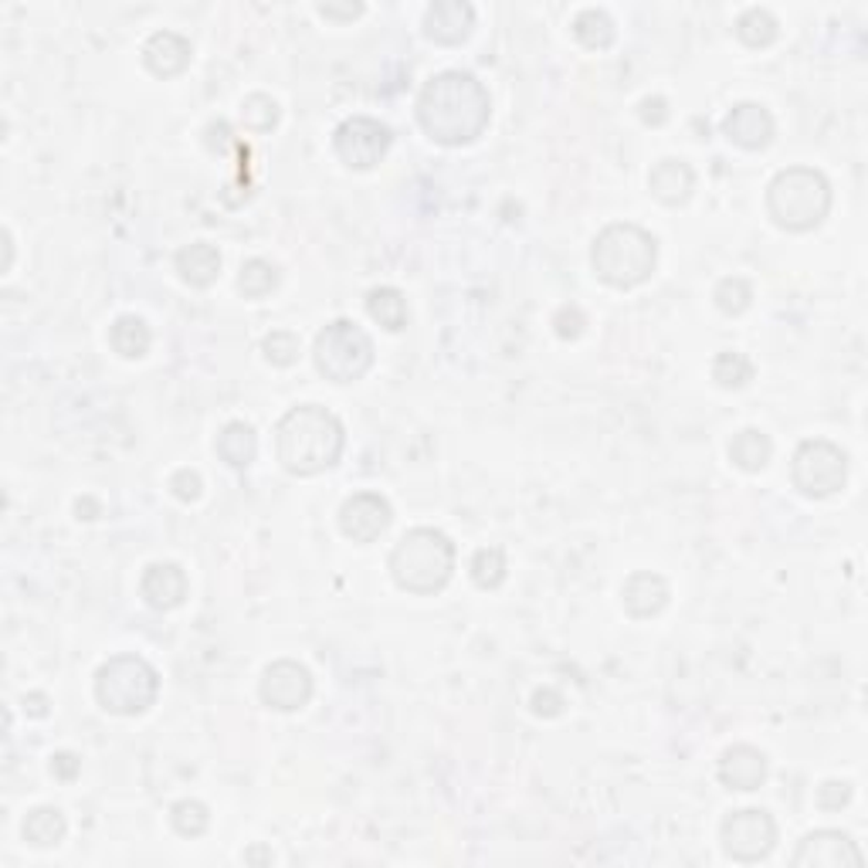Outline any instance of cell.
<instances>
[{
    "mask_svg": "<svg viewBox=\"0 0 868 868\" xmlns=\"http://www.w3.org/2000/svg\"><path fill=\"white\" fill-rule=\"evenodd\" d=\"M493 120L485 85L468 72L434 75L417 95V123L442 146H465L478 140Z\"/></svg>",
    "mask_w": 868,
    "mask_h": 868,
    "instance_id": "obj_1",
    "label": "cell"
},
{
    "mask_svg": "<svg viewBox=\"0 0 868 868\" xmlns=\"http://www.w3.org/2000/svg\"><path fill=\"white\" fill-rule=\"evenodd\" d=\"M347 431L333 411L299 404L276 424V455L289 475L309 478L333 468L343 455Z\"/></svg>",
    "mask_w": 868,
    "mask_h": 868,
    "instance_id": "obj_2",
    "label": "cell"
},
{
    "mask_svg": "<svg viewBox=\"0 0 868 868\" xmlns=\"http://www.w3.org/2000/svg\"><path fill=\"white\" fill-rule=\"evenodd\" d=\"M590 265L611 289H634L651 279L659 265V241L638 225H608L593 238Z\"/></svg>",
    "mask_w": 868,
    "mask_h": 868,
    "instance_id": "obj_3",
    "label": "cell"
},
{
    "mask_svg": "<svg viewBox=\"0 0 868 868\" xmlns=\"http://www.w3.org/2000/svg\"><path fill=\"white\" fill-rule=\"evenodd\" d=\"M455 570V542L431 526H417L397 539L391 554V574L407 593H438Z\"/></svg>",
    "mask_w": 868,
    "mask_h": 868,
    "instance_id": "obj_4",
    "label": "cell"
},
{
    "mask_svg": "<svg viewBox=\"0 0 868 868\" xmlns=\"http://www.w3.org/2000/svg\"><path fill=\"white\" fill-rule=\"evenodd\" d=\"M767 210L784 231H814L831 210V184L814 167H787L767 187Z\"/></svg>",
    "mask_w": 868,
    "mask_h": 868,
    "instance_id": "obj_5",
    "label": "cell"
},
{
    "mask_svg": "<svg viewBox=\"0 0 868 868\" xmlns=\"http://www.w3.org/2000/svg\"><path fill=\"white\" fill-rule=\"evenodd\" d=\"M159 675L140 655H116L108 659L95 675V699L105 713L113 716H140L156 702Z\"/></svg>",
    "mask_w": 868,
    "mask_h": 868,
    "instance_id": "obj_6",
    "label": "cell"
},
{
    "mask_svg": "<svg viewBox=\"0 0 868 868\" xmlns=\"http://www.w3.org/2000/svg\"><path fill=\"white\" fill-rule=\"evenodd\" d=\"M312 360L316 370L333 384H356L373 366V340L353 319H333L316 337Z\"/></svg>",
    "mask_w": 868,
    "mask_h": 868,
    "instance_id": "obj_7",
    "label": "cell"
},
{
    "mask_svg": "<svg viewBox=\"0 0 868 868\" xmlns=\"http://www.w3.org/2000/svg\"><path fill=\"white\" fill-rule=\"evenodd\" d=\"M790 478L807 499L835 496L838 488H845V478H848V455L825 438L800 442L794 452Z\"/></svg>",
    "mask_w": 868,
    "mask_h": 868,
    "instance_id": "obj_8",
    "label": "cell"
},
{
    "mask_svg": "<svg viewBox=\"0 0 868 868\" xmlns=\"http://www.w3.org/2000/svg\"><path fill=\"white\" fill-rule=\"evenodd\" d=\"M777 845V825L764 807H743L733 810L723 822V851L733 861H760L767 858Z\"/></svg>",
    "mask_w": 868,
    "mask_h": 868,
    "instance_id": "obj_9",
    "label": "cell"
},
{
    "mask_svg": "<svg viewBox=\"0 0 868 868\" xmlns=\"http://www.w3.org/2000/svg\"><path fill=\"white\" fill-rule=\"evenodd\" d=\"M391 143H394L391 126H384L380 120H370V116H353V120H347V123L337 130V136H333L337 156L347 163L350 170H370V167H376V163L388 156Z\"/></svg>",
    "mask_w": 868,
    "mask_h": 868,
    "instance_id": "obj_10",
    "label": "cell"
},
{
    "mask_svg": "<svg viewBox=\"0 0 868 868\" xmlns=\"http://www.w3.org/2000/svg\"><path fill=\"white\" fill-rule=\"evenodd\" d=\"M258 695L268 710H279V713H296L302 705L312 699V675L306 665L292 662V659H282V662H271L265 672H261V682H258Z\"/></svg>",
    "mask_w": 868,
    "mask_h": 868,
    "instance_id": "obj_11",
    "label": "cell"
},
{
    "mask_svg": "<svg viewBox=\"0 0 868 868\" xmlns=\"http://www.w3.org/2000/svg\"><path fill=\"white\" fill-rule=\"evenodd\" d=\"M797 868H845V865H861L865 861V855L858 851V845L845 835V831H835V828H822V831H810L800 845H797V851H794V858H790Z\"/></svg>",
    "mask_w": 868,
    "mask_h": 868,
    "instance_id": "obj_12",
    "label": "cell"
},
{
    "mask_svg": "<svg viewBox=\"0 0 868 868\" xmlns=\"http://www.w3.org/2000/svg\"><path fill=\"white\" fill-rule=\"evenodd\" d=\"M391 519V503L380 493H356L340 509V529L353 542H373L376 536H384Z\"/></svg>",
    "mask_w": 868,
    "mask_h": 868,
    "instance_id": "obj_13",
    "label": "cell"
},
{
    "mask_svg": "<svg viewBox=\"0 0 868 868\" xmlns=\"http://www.w3.org/2000/svg\"><path fill=\"white\" fill-rule=\"evenodd\" d=\"M723 133L740 149H767L774 143L777 126H774V116L767 113V105L740 102V105L730 108V116L723 120Z\"/></svg>",
    "mask_w": 868,
    "mask_h": 868,
    "instance_id": "obj_14",
    "label": "cell"
},
{
    "mask_svg": "<svg viewBox=\"0 0 868 868\" xmlns=\"http://www.w3.org/2000/svg\"><path fill=\"white\" fill-rule=\"evenodd\" d=\"M194 59V48L184 34L177 31H156L146 38L143 44V65L156 75V79H174L180 72H187Z\"/></svg>",
    "mask_w": 868,
    "mask_h": 868,
    "instance_id": "obj_15",
    "label": "cell"
},
{
    "mask_svg": "<svg viewBox=\"0 0 868 868\" xmlns=\"http://www.w3.org/2000/svg\"><path fill=\"white\" fill-rule=\"evenodd\" d=\"M767 781V756L750 743H736L720 756V784L730 790H756Z\"/></svg>",
    "mask_w": 868,
    "mask_h": 868,
    "instance_id": "obj_16",
    "label": "cell"
},
{
    "mask_svg": "<svg viewBox=\"0 0 868 868\" xmlns=\"http://www.w3.org/2000/svg\"><path fill=\"white\" fill-rule=\"evenodd\" d=\"M475 28V8L465 0H438L424 14V34L438 44H462Z\"/></svg>",
    "mask_w": 868,
    "mask_h": 868,
    "instance_id": "obj_17",
    "label": "cell"
},
{
    "mask_svg": "<svg viewBox=\"0 0 868 868\" xmlns=\"http://www.w3.org/2000/svg\"><path fill=\"white\" fill-rule=\"evenodd\" d=\"M140 593L153 611H174L187 601V574L177 564H153L140 580Z\"/></svg>",
    "mask_w": 868,
    "mask_h": 868,
    "instance_id": "obj_18",
    "label": "cell"
},
{
    "mask_svg": "<svg viewBox=\"0 0 868 868\" xmlns=\"http://www.w3.org/2000/svg\"><path fill=\"white\" fill-rule=\"evenodd\" d=\"M621 597H624V611H628L631 618H655V614H662L665 604H669V583H665V577H659V574L641 570V574H631V577H628Z\"/></svg>",
    "mask_w": 868,
    "mask_h": 868,
    "instance_id": "obj_19",
    "label": "cell"
},
{
    "mask_svg": "<svg viewBox=\"0 0 868 868\" xmlns=\"http://www.w3.org/2000/svg\"><path fill=\"white\" fill-rule=\"evenodd\" d=\"M648 190L655 200L679 207L692 197L695 174L685 159H662V163H655V170H651V177H648Z\"/></svg>",
    "mask_w": 868,
    "mask_h": 868,
    "instance_id": "obj_20",
    "label": "cell"
},
{
    "mask_svg": "<svg viewBox=\"0 0 868 868\" xmlns=\"http://www.w3.org/2000/svg\"><path fill=\"white\" fill-rule=\"evenodd\" d=\"M177 271L187 286L207 289V286L217 282V276H221V251L207 241H194V245L177 251Z\"/></svg>",
    "mask_w": 868,
    "mask_h": 868,
    "instance_id": "obj_21",
    "label": "cell"
},
{
    "mask_svg": "<svg viewBox=\"0 0 868 868\" xmlns=\"http://www.w3.org/2000/svg\"><path fill=\"white\" fill-rule=\"evenodd\" d=\"M217 455H221L231 468H248L258 455V434L245 421L225 424V431L217 434Z\"/></svg>",
    "mask_w": 868,
    "mask_h": 868,
    "instance_id": "obj_22",
    "label": "cell"
},
{
    "mask_svg": "<svg viewBox=\"0 0 868 868\" xmlns=\"http://www.w3.org/2000/svg\"><path fill=\"white\" fill-rule=\"evenodd\" d=\"M366 312H370V319H376V322L384 326V330H391V333H401L404 326H407V299H404V292L394 289V286H376V289H370V296H366Z\"/></svg>",
    "mask_w": 868,
    "mask_h": 868,
    "instance_id": "obj_23",
    "label": "cell"
},
{
    "mask_svg": "<svg viewBox=\"0 0 868 868\" xmlns=\"http://www.w3.org/2000/svg\"><path fill=\"white\" fill-rule=\"evenodd\" d=\"M771 455H774L771 438H767L764 431H756V427L740 431L736 438H733V445H730V462H733L736 468H743V472H764L767 462H771Z\"/></svg>",
    "mask_w": 868,
    "mask_h": 868,
    "instance_id": "obj_24",
    "label": "cell"
},
{
    "mask_svg": "<svg viewBox=\"0 0 868 868\" xmlns=\"http://www.w3.org/2000/svg\"><path fill=\"white\" fill-rule=\"evenodd\" d=\"M69 831V822L59 807H34L24 822V841L34 848H54Z\"/></svg>",
    "mask_w": 868,
    "mask_h": 868,
    "instance_id": "obj_25",
    "label": "cell"
},
{
    "mask_svg": "<svg viewBox=\"0 0 868 868\" xmlns=\"http://www.w3.org/2000/svg\"><path fill=\"white\" fill-rule=\"evenodd\" d=\"M108 343H113V350L120 356L140 360V356H146V350L153 343V333H149V326L140 316H120L113 322V330H108Z\"/></svg>",
    "mask_w": 868,
    "mask_h": 868,
    "instance_id": "obj_26",
    "label": "cell"
},
{
    "mask_svg": "<svg viewBox=\"0 0 868 868\" xmlns=\"http://www.w3.org/2000/svg\"><path fill=\"white\" fill-rule=\"evenodd\" d=\"M574 38H577L583 48H590V51H604V48L614 44L618 28H614V21H611L608 11L587 8V11H580V14L574 18Z\"/></svg>",
    "mask_w": 868,
    "mask_h": 868,
    "instance_id": "obj_27",
    "label": "cell"
},
{
    "mask_svg": "<svg viewBox=\"0 0 868 868\" xmlns=\"http://www.w3.org/2000/svg\"><path fill=\"white\" fill-rule=\"evenodd\" d=\"M777 34H781V24L767 8H750L736 21V38L746 48H767V44L777 41Z\"/></svg>",
    "mask_w": 868,
    "mask_h": 868,
    "instance_id": "obj_28",
    "label": "cell"
},
{
    "mask_svg": "<svg viewBox=\"0 0 868 868\" xmlns=\"http://www.w3.org/2000/svg\"><path fill=\"white\" fill-rule=\"evenodd\" d=\"M238 289L245 292V299H261L268 292H276L279 289V268L271 261H265V258H248L241 265Z\"/></svg>",
    "mask_w": 868,
    "mask_h": 868,
    "instance_id": "obj_29",
    "label": "cell"
},
{
    "mask_svg": "<svg viewBox=\"0 0 868 868\" xmlns=\"http://www.w3.org/2000/svg\"><path fill=\"white\" fill-rule=\"evenodd\" d=\"M279 116H282V108L279 102L265 95V92H255L241 102V123L251 130V133H271L279 126Z\"/></svg>",
    "mask_w": 868,
    "mask_h": 868,
    "instance_id": "obj_30",
    "label": "cell"
},
{
    "mask_svg": "<svg viewBox=\"0 0 868 868\" xmlns=\"http://www.w3.org/2000/svg\"><path fill=\"white\" fill-rule=\"evenodd\" d=\"M753 363H750V356H743V353H736V350H726V353H720L716 360H713V380L720 388H726V391H740V388H746L750 380H753Z\"/></svg>",
    "mask_w": 868,
    "mask_h": 868,
    "instance_id": "obj_31",
    "label": "cell"
},
{
    "mask_svg": "<svg viewBox=\"0 0 868 868\" xmlns=\"http://www.w3.org/2000/svg\"><path fill=\"white\" fill-rule=\"evenodd\" d=\"M472 580L475 587L482 590H496L503 580H506V554L503 547H482L475 557H472Z\"/></svg>",
    "mask_w": 868,
    "mask_h": 868,
    "instance_id": "obj_32",
    "label": "cell"
},
{
    "mask_svg": "<svg viewBox=\"0 0 868 868\" xmlns=\"http://www.w3.org/2000/svg\"><path fill=\"white\" fill-rule=\"evenodd\" d=\"M170 825L184 838H200L210 825V810L200 800H177L170 807Z\"/></svg>",
    "mask_w": 868,
    "mask_h": 868,
    "instance_id": "obj_33",
    "label": "cell"
},
{
    "mask_svg": "<svg viewBox=\"0 0 868 868\" xmlns=\"http://www.w3.org/2000/svg\"><path fill=\"white\" fill-rule=\"evenodd\" d=\"M713 299H716L720 312H726V316H740V312L750 309V302H753V289H750L746 279L730 276V279H723V282L716 286Z\"/></svg>",
    "mask_w": 868,
    "mask_h": 868,
    "instance_id": "obj_34",
    "label": "cell"
},
{
    "mask_svg": "<svg viewBox=\"0 0 868 868\" xmlns=\"http://www.w3.org/2000/svg\"><path fill=\"white\" fill-rule=\"evenodd\" d=\"M261 353L271 366H292L299 360V337L289 333V330H276L268 333L265 343H261Z\"/></svg>",
    "mask_w": 868,
    "mask_h": 868,
    "instance_id": "obj_35",
    "label": "cell"
},
{
    "mask_svg": "<svg viewBox=\"0 0 868 868\" xmlns=\"http://www.w3.org/2000/svg\"><path fill=\"white\" fill-rule=\"evenodd\" d=\"M554 326H557V337H560V340H577V337L583 333L587 319H583V312H580L577 306H560L557 316H554Z\"/></svg>",
    "mask_w": 868,
    "mask_h": 868,
    "instance_id": "obj_36",
    "label": "cell"
},
{
    "mask_svg": "<svg viewBox=\"0 0 868 868\" xmlns=\"http://www.w3.org/2000/svg\"><path fill=\"white\" fill-rule=\"evenodd\" d=\"M170 493L180 499V503H197L200 499V475L190 472V468H180L170 475Z\"/></svg>",
    "mask_w": 868,
    "mask_h": 868,
    "instance_id": "obj_37",
    "label": "cell"
},
{
    "mask_svg": "<svg viewBox=\"0 0 868 868\" xmlns=\"http://www.w3.org/2000/svg\"><path fill=\"white\" fill-rule=\"evenodd\" d=\"M564 695L557 692V689H539V692H533V713L536 716H542V720H557L560 713H564Z\"/></svg>",
    "mask_w": 868,
    "mask_h": 868,
    "instance_id": "obj_38",
    "label": "cell"
},
{
    "mask_svg": "<svg viewBox=\"0 0 868 868\" xmlns=\"http://www.w3.org/2000/svg\"><path fill=\"white\" fill-rule=\"evenodd\" d=\"M848 800H851V784H845V781H828L818 787V804L825 810H841Z\"/></svg>",
    "mask_w": 868,
    "mask_h": 868,
    "instance_id": "obj_39",
    "label": "cell"
},
{
    "mask_svg": "<svg viewBox=\"0 0 868 868\" xmlns=\"http://www.w3.org/2000/svg\"><path fill=\"white\" fill-rule=\"evenodd\" d=\"M638 116H641V123H648V126H662V123L669 120V102H665L662 95H648V99L641 102V108H638Z\"/></svg>",
    "mask_w": 868,
    "mask_h": 868,
    "instance_id": "obj_40",
    "label": "cell"
},
{
    "mask_svg": "<svg viewBox=\"0 0 868 868\" xmlns=\"http://www.w3.org/2000/svg\"><path fill=\"white\" fill-rule=\"evenodd\" d=\"M79 771H82V760L75 753H54L51 756V774L59 781H75Z\"/></svg>",
    "mask_w": 868,
    "mask_h": 868,
    "instance_id": "obj_41",
    "label": "cell"
},
{
    "mask_svg": "<svg viewBox=\"0 0 868 868\" xmlns=\"http://www.w3.org/2000/svg\"><path fill=\"white\" fill-rule=\"evenodd\" d=\"M319 14L322 18H330V21H353L363 14V4H319Z\"/></svg>",
    "mask_w": 868,
    "mask_h": 868,
    "instance_id": "obj_42",
    "label": "cell"
},
{
    "mask_svg": "<svg viewBox=\"0 0 868 868\" xmlns=\"http://www.w3.org/2000/svg\"><path fill=\"white\" fill-rule=\"evenodd\" d=\"M24 713L34 716V720L48 716V695H44V692H31V695H24Z\"/></svg>",
    "mask_w": 868,
    "mask_h": 868,
    "instance_id": "obj_43",
    "label": "cell"
}]
</instances>
